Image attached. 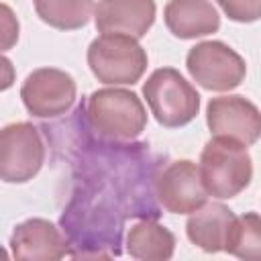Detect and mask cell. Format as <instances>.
I'll return each instance as SVG.
<instances>
[{"label":"cell","instance_id":"7","mask_svg":"<svg viewBox=\"0 0 261 261\" xmlns=\"http://www.w3.org/2000/svg\"><path fill=\"white\" fill-rule=\"evenodd\" d=\"M45 163V143L41 128L33 122H12L0 128V179L6 184H27Z\"/></svg>","mask_w":261,"mask_h":261},{"label":"cell","instance_id":"5","mask_svg":"<svg viewBox=\"0 0 261 261\" xmlns=\"http://www.w3.org/2000/svg\"><path fill=\"white\" fill-rule=\"evenodd\" d=\"M143 96L153 118L165 128L186 126L200 112L198 90L175 67L155 69L143 84Z\"/></svg>","mask_w":261,"mask_h":261},{"label":"cell","instance_id":"1","mask_svg":"<svg viewBox=\"0 0 261 261\" xmlns=\"http://www.w3.org/2000/svg\"><path fill=\"white\" fill-rule=\"evenodd\" d=\"M124 218L126 216L114 200L92 188L80 186L61 214V228L67 234V255L118 257L122 253Z\"/></svg>","mask_w":261,"mask_h":261},{"label":"cell","instance_id":"2","mask_svg":"<svg viewBox=\"0 0 261 261\" xmlns=\"http://www.w3.org/2000/svg\"><path fill=\"white\" fill-rule=\"evenodd\" d=\"M88 130L104 141L128 143L147 128V110L137 92L108 86L94 90L80 104Z\"/></svg>","mask_w":261,"mask_h":261},{"label":"cell","instance_id":"13","mask_svg":"<svg viewBox=\"0 0 261 261\" xmlns=\"http://www.w3.org/2000/svg\"><path fill=\"white\" fill-rule=\"evenodd\" d=\"M167 31L184 41L212 35L220 29V14L210 0H169L163 8Z\"/></svg>","mask_w":261,"mask_h":261},{"label":"cell","instance_id":"11","mask_svg":"<svg viewBox=\"0 0 261 261\" xmlns=\"http://www.w3.org/2000/svg\"><path fill=\"white\" fill-rule=\"evenodd\" d=\"M8 245L14 259L55 261L67 255L65 234L47 218H27L16 224Z\"/></svg>","mask_w":261,"mask_h":261},{"label":"cell","instance_id":"14","mask_svg":"<svg viewBox=\"0 0 261 261\" xmlns=\"http://www.w3.org/2000/svg\"><path fill=\"white\" fill-rule=\"evenodd\" d=\"M234 218V212L222 202H204L190 212L186 222V234L192 245L204 253H220L224 247L226 230Z\"/></svg>","mask_w":261,"mask_h":261},{"label":"cell","instance_id":"17","mask_svg":"<svg viewBox=\"0 0 261 261\" xmlns=\"http://www.w3.org/2000/svg\"><path fill=\"white\" fill-rule=\"evenodd\" d=\"M222 251L245 261L261 259V220L257 212H245L232 218Z\"/></svg>","mask_w":261,"mask_h":261},{"label":"cell","instance_id":"3","mask_svg":"<svg viewBox=\"0 0 261 261\" xmlns=\"http://www.w3.org/2000/svg\"><path fill=\"white\" fill-rule=\"evenodd\" d=\"M198 173L208 196L230 200L249 188L253 159L245 145L226 137H212L200 153Z\"/></svg>","mask_w":261,"mask_h":261},{"label":"cell","instance_id":"9","mask_svg":"<svg viewBox=\"0 0 261 261\" xmlns=\"http://www.w3.org/2000/svg\"><path fill=\"white\" fill-rule=\"evenodd\" d=\"M153 194L159 208L169 214H190L208 198L198 165L190 159L169 161L159 167L153 179Z\"/></svg>","mask_w":261,"mask_h":261},{"label":"cell","instance_id":"19","mask_svg":"<svg viewBox=\"0 0 261 261\" xmlns=\"http://www.w3.org/2000/svg\"><path fill=\"white\" fill-rule=\"evenodd\" d=\"M20 37V22L14 14V10L0 2V53L10 51Z\"/></svg>","mask_w":261,"mask_h":261},{"label":"cell","instance_id":"20","mask_svg":"<svg viewBox=\"0 0 261 261\" xmlns=\"http://www.w3.org/2000/svg\"><path fill=\"white\" fill-rule=\"evenodd\" d=\"M16 82V71H14V65L12 61L0 53V92H6L14 86Z\"/></svg>","mask_w":261,"mask_h":261},{"label":"cell","instance_id":"16","mask_svg":"<svg viewBox=\"0 0 261 261\" xmlns=\"http://www.w3.org/2000/svg\"><path fill=\"white\" fill-rule=\"evenodd\" d=\"M37 16L57 31L86 27L94 12V0H33Z\"/></svg>","mask_w":261,"mask_h":261},{"label":"cell","instance_id":"10","mask_svg":"<svg viewBox=\"0 0 261 261\" xmlns=\"http://www.w3.org/2000/svg\"><path fill=\"white\" fill-rule=\"evenodd\" d=\"M206 124L212 137H226L245 147L255 145L261 137V112L257 104L239 94L210 98Z\"/></svg>","mask_w":261,"mask_h":261},{"label":"cell","instance_id":"12","mask_svg":"<svg viewBox=\"0 0 261 261\" xmlns=\"http://www.w3.org/2000/svg\"><path fill=\"white\" fill-rule=\"evenodd\" d=\"M157 16L155 0H98L94 24L98 33H120L143 39Z\"/></svg>","mask_w":261,"mask_h":261},{"label":"cell","instance_id":"6","mask_svg":"<svg viewBox=\"0 0 261 261\" xmlns=\"http://www.w3.org/2000/svg\"><path fill=\"white\" fill-rule=\"evenodd\" d=\"M190 77L208 92H230L245 82V59L222 41L196 43L186 55Z\"/></svg>","mask_w":261,"mask_h":261},{"label":"cell","instance_id":"8","mask_svg":"<svg viewBox=\"0 0 261 261\" xmlns=\"http://www.w3.org/2000/svg\"><path fill=\"white\" fill-rule=\"evenodd\" d=\"M75 80L57 67L33 69L20 86V100L35 118H59L67 114L75 104Z\"/></svg>","mask_w":261,"mask_h":261},{"label":"cell","instance_id":"4","mask_svg":"<svg viewBox=\"0 0 261 261\" xmlns=\"http://www.w3.org/2000/svg\"><path fill=\"white\" fill-rule=\"evenodd\" d=\"M90 71L106 86H133L147 71L149 57L139 39L120 33H102L86 53Z\"/></svg>","mask_w":261,"mask_h":261},{"label":"cell","instance_id":"15","mask_svg":"<svg viewBox=\"0 0 261 261\" xmlns=\"http://www.w3.org/2000/svg\"><path fill=\"white\" fill-rule=\"evenodd\" d=\"M175 251L173 232L157 222V218H141L128 228L126 253L141 261H165Z\"/></svg>","mask_w":261,"mask_h":261},{"label":"cell","instance_id":"18","mask_svg":"<svg viewBox=\"0 0 261 261\" xmlns=\"http://www.w3.org/2000/svg\"><path fill=\"white\" fill-rule=\"evenodd\" d=\"M234 22H255L261 16V0H214Z\"/></svg>","mask_w":261,"mask_h":261}]
</instances>
